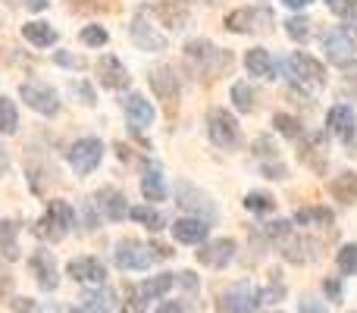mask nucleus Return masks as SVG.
I'll return each mask as SVG.
<instances>
[{
  "instance_id": "1",
  "label": "nucleus",
  "mask_w": 357,
  "mask_h": 313,
  "mask_svg": "<svg viewBox=\"0 0 357 313\" xmlns=\"http://www.w3.org/2000/svg\"><path fill=\"white\" fill-rule=\"evenodd\" d=\"M185 63H188L195 72H201L204 79H220V75H226L229 69H232L235 60L226 47H216L213 41L197 38V41L185 44Z\"/></svg>"
},
{
  "instance_id": "2",
  "label": "nucleus",
  "mask_w": 357,
  "mask_h": 313,
  "mask_svg": "<svg viewBox=\"0 0 357 313\" xmlns=\"http://www.w3.org/2000/svg\"><path fill=\"white\" fill-rule=\"evenodd\" d=\"M282 66H285V75H289L291 85L301 88V91H307V94L320 91V88L326 85V66H323L320 60H314L310 54H304V50L289 54Z\"/></svg>"
},
{
  "instance_id": "3",
  "label": "nucleus",
  "mask_w": 357,
  "mask_h": 313,
  "mask_svg": "<svg viewBox=\"0 0 357 313\" xmlns=\"http://www.w3.org/2000/svg\"><path fill=\"white\" fill-rule=\"evenodd\" d=\"M73 226H75L73 222V207H69L66 201H50L47 213L31 226V232H35V238H41V241H63Z\"/></svg>"
},
{
  "instance_id": "4",
  "label": "nucleus",
  "mask_w": 357,
  "mask_h": 313,
  "mask_svg": "<svg viewBox=\"0 0 357 313\" xmlns=\"http://www.w3.org/2000/svg\"><path fill=\"white\" fill-rule=\"evenodd\" d=\"M207 129H210V142L222 151H235L241 144V129H238V119L232 116L229 110L222 107H213L207 113Z\"/></svg>"
},
{
  "instance_id": "5",
  "label": "nucleus",
  "mask_w": 357,
  "mask_h": 313,
  "mask_svg": "<svg viewBox=\"0 0 357 313\" xmlns=\"http://www.w3.org/2000/svg\"><path fill=\"white\" fill-rule=\"evenodd\" d=\"M273 13L270 6H241L226 16V29L238 31V35H257V31H270Z\"/></svg>"
},
{
  "instance_id": "6",
  "label": "nucleus",
  "mask_w": 357,
  "mask_h": 313,
  "mask_svg": "<svg viewBox=\"0 0 357 313\" xmlns=\"http://www.w3.org/2000/svg\"><path fill=\"white\" fill-rule=\"evenodd\" d=\"M19 98L35 113H41V116H56V113H60V94L50 85H44V82H25V85L19 88Z\"/></svg>"
},
{
  "instance_id": "7",
  "label": "nucleus",
  "mask_w": 357,
  "mask_h": 313,
  "mask_svg": "<svg viewBox=\"0 0 357 313\" xmlns=\"http://www.w3.org/2000/svg\"><path fill=\"white\" fill-rule=\"evenodd\" d=\"M100 157H104V144L98 142V138H82V142H75L73 148H69V166L75 169V176H88V172L98 169Z\"/></svg>"
},
{
  "instance_id": "8",
  "label": "nucleus",
  "mask_w": 357,
  "mask_h": 313,
  "mask_svg": "<svg viewBox=\"0 0 357 313\" xmlns=\"http://www.w3.org/2000/svg\"><path fill=\"white\" fill-rule=\"evenodd\" d=\"M151 264H154V254H151V247L142 245V241L123 238L116 245V266H119V270L138 273V270H148Z\"/></svg>"
},
{
  "instance_id": "9",
  "label": "nucleus",
  "mask_w": 357,
  "mask_h": 313,
  "mask_svg": "<svg viewBox=\"0 0 357 313\" xmlns=\"http://www.w3.org/2000/svg\"><path fill=\"white\" fill-rule=\"evenodd\" d=\"M94 72H98V82L104 88H110V91H126V88L132 85V75L129 69L123 66V60L113 54H104L98 60V66H94Z\"/></svg>"
},
{
  "instance_id": "10",
  "label": "nucleus",
  "mask_w": 357,
  "mask_h": 313,
  "mask_svg": "<svg viewBox=\"0 0 357 313\" xmlns=\"http://www.w3.org/2000/svg\"><path fill=\"white\" fill-rule=\"evenodd\" d=\"M129 35H132V41H135L142 50H151V54H157V50H167V38H163L160 31H157L154 25L148 22V6H144V10L138 13L135 19H132Z\"/></svg>"
},
{
  "instance_id": "11",
  "label": "nucleus",
  "mask_w": 357,
  "mask_h": 313,
  "mask_svg": "<svg viewBox=\"0 0 357 313\" xmlns=\"http://www.w3.org/2000/svg\"><path fill=\"white\" fill-rule=\"evenodd\" d=\"M29 270H31V276H35V282H38V289L41 291H54L56 285H60V270H56L54 254L50 251H35L31 254Z\"/></svg>"
},
{
  "instance_id": "12",
  "label": "nucleus",
  "mask_w": 357,
  "mask_h": 313,
  "mask_svg": "<svg viewBox=\"0 0 357 313\" xmlns=\"http://www.w3.org/2000/svg\"><path fill=\"white\" fill-rule=\"evenodd\" d=\"M232 257H235L232 238H213V241H207V245H201V251H197V260H201L204 266H213V270H226V266L232 264Z\"/></svg>"
},
{
  "instance_id": "13",
  "label": "nucleus",
  "mask_w": 357,
  "mask_h": 313,
  "mask_svg": "<svg viewBox=\"0 0 357 313\" xmlns=\"http://www.w3.org/2000/svg\"><path fill=\"white\" fill-rule=\"evenodd\" d=\"M66 273L82 285H104L107 282V266L98 257H75L69 260Z\"/></svg>"
},
{
  "instance_id": "14",
  "label": "nucleus",
  "mask_w": 357,
  "mask_h": 313,
  "mask_svg": "<svg viewBox=\"0 0 357 313\" xmlns=\"http://www.w3.org/2000/svg\"><path fill=\"white\" fill-rule=\"evenodd\" d=\"M257 304H260L257 291H254V285H248V282L232 285V289H226V295H222V310L226 313H254Z\"/></svg>"
},
{
  "instance_id": "15",
  "label": "nucleus",
  "mask_w": 357,
  "mask_h": 313,
  "mask_svg": "<svg viewBox=\"0 0 357 313\" xmlns=\"http://www.w3.org/2000/svg\"><path fill=\"white\" fill-rule=\"evenodd\" d=\"M323 50H326L329 63L345 66V63H351L354 41H351V35H348L345 29H333V31H326V38H323Z\"/></svg>"
},
{
  "instance_id": "16",
  "label": "nucleus",
  "mask_w": 357,
  "mask_h": 313,
  "mask_svg": "<svg viewBox=\"0 0 357 313\" xmlns=\"http://www.w3.org/2000/svg\"><path fill=\"white\" fill-rule=\"evenodd\" d=\"M94 207H98L100 213H104L107 220H113V222H123L126 216H129V204H126L123 191L110 188V185L98 188V194H94Z\"/></svg>"
},
{
  "instance_id": "17",
  "label": "nucleus",
  "mask_w": 357,
  "mask_h": 313,
  "mask_svg": "<svg viewBox=\"0 0 357 313\" xmlns=\"http://www.w3.org/2000/svg\"><path fill=\"white\" fill-rule=\"evenodd\" d=\"M151 88H154V94L169 107V110H176V104H178V75L173 72V69H167V66L151 69Z\"/></svg>"
},
{
  "instance_id": "18",
  "label": "nucleus",
  "mask_w": 357,
  "mask_h": 313,
  "mask_svg": "<svg viewBox=\"0 0 357 313\" xmlns=\"http://www.w3.org/2000/svg\"><path fill=\"white\" fill-rule=\"evenodd\" d=\"M176 201H178V207H182V210H188V216L195 213V210H201L204 216H216L213 201H210L204 191H197L195 185H188V182H178L176 185Z\"/></svg>"
},
{
  "instance_id": "19",
  "label": "nucleus",
  "mask_w": 357,
  "mask_h": 313,
  "mask_svg": "<svg viewBox=\"0 0 357 313\" xmlns=\"http://www.w3.org/2000/svg\"><path fill=\"white\" fill-rule=\"evenodd\" d=\"M207 232H210V226L201 216H182V220L173 222V238L178 245H204Z\"/></svg>"
},
{
  "instance_id": "20",
  "label": "nucleus",
  "mask_w": 357,
  "mask_h": 313,
  "mask_svg": "<svg viewBox=\"0 0 357 313\" xmlns=\"http://www.w3.org/2000/svg\"><path fill=\"white\" fill-rule=\"evenodd\" d=\"M326 125L333 135H339L342 142H351L354 129H357V116H354V107L351 104H335L326 116Z\"/></svg>"
},
{
  "instance_id": "21",
  "label": "nucleus",
  "mask_w": 357,
  "mask_h": 313,
  "mask_svg": "<svg viewBox=\"0 0 357 313\" xmlns=\"http://www.w3.org/2000/svg\"><path fill=\"white\" fill-rule=\"evenodd\" d=\"M123 113H126V119H129L132 129H148V125L154 123V107H151L142 94H126Z\"/></svg>"
},
{
  "instance_id": "22",
  "label": "nucleus",
  "mask_w": 357,
  "mask_h": 313,
  "mask_svg": "<svg viewBox=\"0 0 357 313\" xmlns=\"http://www.w3.org/2000/svg\"><path fill=\"white\" fill-rule=\"evenodd\" d=\"M154 13L160 16V22L173 31L185 29V22H188V3H185V0H163V3L154 6Z\"/></svg>"
},
{
  "instance_id": "23",
  "label": "nucleus",
  "mask_w": 357,
  "mask_h": 313,
  "mask_svg": "<svg viewBox=\"0 0 357 313\" xmlns=\"http://www.w3.org/2000/svg\"><path fill=\"white\" fill-rule=\"evenodd\" d=\"M245 69L251 75H257V79H276V63H273L270 50L264 47H251L245 54Z\"/></svg>"
},
{
  "instance_id": "24",
  "label": "nucleus",
  "mask_w": 357,
  "mask_h": 313,
  "mask_svg": "<svg viewBox=\"0 0 357 313\" xmlns=\"http://www.w3.org/2000/svg\"><path fill=\"white\" fill-rule=\"evenodd\" d=\"M329 194L342 204H354L357 201V172H339V176L329 182Z\"/></svg>"
},
{
  "instance_id": "25",
  "label": "nucleus",
  "mask_w": 357,
  "mask_h": 313,
  "mask_svg": "<svg viewBox=\"0 0 357 313\" xmlns=\"http://www.w3.org/2000/svg\"><path fill=\"white\" fill-rule=\"evenodd\" d=\"M142 194H144V201H151V204H157V201H163V197H167L163 172H160V166H157V163H151V169L144 172V178H142Z\"/></svg>"
},
{
  "instance_id": "26",
  "label": "nucleus",
  "mask_w": 357,
  "mask_h": 313,
  "mask_svg": "<svg viewBox=\"0 0 357 313\" xmlns=\"http://www.w3.org/2000/svg\"><path fill=\"white\" fill-rule=\"evenodd\" d=\"M22 38L35 47H50V44H56V29L50 22H25Z\"/></svg>"
},
{
  "instance_id": "27",
  "label": "nucleus",
  "mask_w": 357,
  "mask_h": 313,
  "mask_svg": "<svg viewBox=\"0 0 357 313\" xmlns=\"http://www.w3.org/2000/svg\"><path fill=\"white\" fill-rule=\"evenodd\" d=\"M176 285L173 273H163V276H154V279H144L142 285H138V298L142 301H157V298H163L169 289Z\"/></svg>"
},
{
  "instance_id": "28",
  "label": "nucleus",
  "mask_w": 357,
  "mask_h": 313,
  "mask_svg": "<svg viewBox=\"0 0 357 313\" xmlns=\"http://www.w3.org/2000/svg\"><path fill=\"white\" fill-rule=\"evenodd\" d=\"M16 232H19V226L13 220H0V254H3L6 260H16L19 257Z\"/></svg>"
},
{
  "instance_id": "29",
  "label": "nucleus",
  "mask_w": 357,
  "mask_h": 313,
  "mask_svg": "<svg viewBox=\"0 0 357 313\" xmlns=\"http://www.w3.org/2000/svg\"><path fill=\"white\" fill-rule=\"evenodd\" d=\"M298 226H333V210L326 207H301L295 213Z\"/></svg>"
},
{
  "instance_id": "30",
  "label": "nucleus",
  "mask_w": 357,
  "mask_h": 313,
  "mask_svg": "<svg viewBox=\"0 0 357 313\" xmlns=\"http://www.w3.org/2000/svg\"><path fill=\"white\" fill-rule=\"evenodd\" d=\"M19 129V110L10 98H0V135H16Z\"/></svg>"
},
{
  "instance_id": "31",
  "label": "nucleus",
  "mask_w": 357,
  "mask_h": 313,
  "mask_svg": "<svg viewBox=\"0 0 357 313\" xmlns=\"http://www.w3.org/2000/svg\"><path fill=\"white\" fill-rule=\"evenodd\" d=\"M129 216L135 222H142L144 229H151V232H160L163 229V213H157L154 207H129Z\"/></svg>"
},
{
  "instance_id": "32",
  "label": "nucleus",
  "mask_w": 357,
  "mask_h": 313,
  "mask_svg": "<svg viewBox=\"0 0 357 313\" xmlns=\"http://www.w3.org/2000/svg\"><path fill=\"white\" fill-rule=\"evenodd\" d=\"M273 125H276L279 135L291 138V142H301V135H304L301 123H298L295 116H289V113H276V116H273Z\"/></svg>"
},
{
  "instance_id": "33",
  "label": "nucleus",
  "mask_w": 357,
  "mask_h": 313,
  "mask_svg": "<svg viewBox=\"0 0 357 313\" xmlns=\"http://www.w3.org/2000/svg\"><path fill=\"white\" fill-rule=\"evenodd\" d=\"M335 266H339V273H345V276H357V245H342L339 254H335Z\"/></svg>"
},
{
  "instance_id": "34",
  "label": "nucleus",
  "mask_w": 357,
  "mask_h": 313,
  "mask_svg": "<svg viewBox=\"0 0 357 313\" xmlns=\"http://www.w3.org/2000/svg\"><path fill=\"white\" fill-rule=\"evenodd\" d=\"M245 207L251 210V213H273V210H276V201H273V194H264V191H251V194L245 197Z\"/></svg>"
},
{
  "instance_id": "35",
  "label": "nucleus",
  "mask_w": 357,
  "mask_h": 313,
  "mask_svg": "<svg viewBox=\"0 0 357 313\" xmlns=\"http://www.w3.org/2000/svg\"><path fill=\"white\" fill-rule=\"evenodd\" d=\"M285 35H289L291 41L304 44V41L310 38V19H304V16H291L289 22H285Z\"/></svg>"
},
{
  "instance_id": "36",
  "label": "nucleus",
  "mask_w": 357,
  "mask_h": 313,
  "mask_svg": "<svg viewBox=\"0 0 357 313\" xmlns=\"http://www.w3.org/2000/svg\"><path fill=\"white\" fill-rule=\"evenodd\" d=\"M232 100H235V107H238V113H251L254 110V88L245 85V82L232 85Z\"/></svg>"
},
{
  "instance_id": "37",
  "label": "nucleus",
  "mask_w": 357,
  "mask_h": 313,
  "mask_svg": "<svg viewBox=\"0 0 357 313\" xmlns=\"http://www.w3.org/2000/svg\"><path fill=\"white\" fill-rule=\"evenodd\" d=\"M82 44H88V47H104L107 41H110V35H107V29H100V25H85V29L79 31Z\"/></svg>"
},
{
  "instance_id": "38",
  "label": "nucleus",
  "mask_w": 357,
  "mask_h": 313,
  "mask_svg": "<svg viewBox=\"0 0 357 313\" xmlns=\"http://www.w3.org/2000/svg\"><path fill=\"white\" fill-rule=\"evenodd\" d=\"M326 6L339 19H348V16H354V13H357V0H326Z\"/></svg>"
},
{
  "instance_id": "39",
  "label": "nucleus",
  "mask_w": 357,
  "mask_h": 313,
  "mask_svg": "<svg viewBox=\"0 0 357 313\" xmlns=\"http://www.w3.org/2000/svg\"><path fill=\"white\" fill-rule=\"evenodd\" d=\"M54 63H56V66H66V69H85V60H82V56L66 54V50H56Z\"/></svg>"
},
{
  "instance_id": "40",
  "label": "nucleus",
  "mask_w": 357,
  "mask_h": 313,
  "mask_svg": "<svg viewBox=\"0 0 357 313\" xmlns=\"http://www.w3.org/2000/svg\"><path fill=\"white\" fill-rule=\"evenodd\" d=\"M10 310L13 313H38V301H31V298H13Z\"/></svg>"
},
{
  "instance_id": "41",
  "label": "nucleus",
  "mask_w": 357,
  "mask_h": 313,
  "mask_svg": "<svg viewBox=\"0 0 357 313\" xmlns=\"http://www.w3.org/2000/svg\"><path fill=\"white\" fill-rule=\"evenodd\" d=\"M257 298H260V301H264V304H273V301H279V298H285V289L276 282V285H273V289L257 291Z\"/></svg>"
},
{
  "instance_id": "42",
  "label": "nucleus",
  "mask_w": 357,
  "mask_h": 313,
  "mask_svg": "<svg viewBox=\"0 0 357 313\" xmlns=\"http://www.w3.org/2000/svg\"><path fill=\"white\" fill-rule=\"evenodd\" d=\"M342 72H345V85L351 88V94H357V60L345 63V66H342Z\"/></svg>"
},
{
  "instance_id": "43",
  "label": "nucleus",
  "mask_w": 357,
  "mask_h": 313,
  "mask_svg": "<svg viewBox=\"0 0 357 313\" xmlns=\"http://www.w3.org/2000/svg\"><path fill=\"white\" fill-rule=\"evenodd\" d=\"M173 279L182 285L185 291H197V276H195V273H176Z\"/></svg>"
},
{
  "instance_id": "44",
  "label": "nucleus",
  "mask_w": 357,
  "mask_h": 313,
  "mask_svg": "<svg viewBox=\"0 0 357 313\" xmlns=\"http://www.w3.org/2000/svg\"><path fill=\"white\" fill-rule=\"evenodd\" d=\"M301 313H326V304L317 301V298H304V301H301Z\"/></svg>"
},
{
  "instance_id": "45",
  "label": "nucleus",
  "mask_w": 357,
  "mask_h": 313,
  "mask_svg": "<svg viewBox=\"0 0 357 313\" xmlns=\"http://www.w3.org/2000/svg\"><path fill=\"white\" fill-rule=\"evenodd\" d=\"M75 91H79V98H82V104H88V107H94V88H91V85H85V82H79V85H75Z\"/></svg>"
},
{
  "instance_id": "46",
  "label": "nucleus",
  "mask_w": 357,
  "mask_h": 313,
  "mask_svg": "<svg viewBox=\"0 0 357 313\" xmlns=\"http://www.w3.org/2000/svg\"><path fill=\"white\" fill-rule=\"evenodd\" d=\"M323 289H326V295L333 298V301H339V298H342V282H339V279H326V282H323Z\"/></svg>"
},
{
  "instance_id": "47",
  "label": "nucleus",
  "mask_w": 357,
  "mask_h": 313,
  "mask_svg": "<svg viewBox=\"0 0 357 313\" xmlns=\"http://www.w3.org/2000/svg\"><path fill=\"white\" fill-rule=\"evenodd\" d=\"M254 154H257V157H270L273 154V142H270V138H257V142H254Z\"/></svg>"
},
{
  "instance_id": "48",
  "label": "nucleus",
  "mask_w": 357,
  "mask_h": 313,
  "mask_svg": "<svg viewBox=\"0 0 357 313\" xmlns=\"http://www.w3.org/2000/svg\"><path fill=\"white\" fill-rule=\"evenodd\" d=\"M157 313H185V307H182L178 301H163V304H160V310H157Z\"/></svg>"
},
{
  "instance_id": "49",
  "label": "nucleus",
  "mask_w": 357,
  "mask_h": 313,
  "mask_svg": "<svg viewBox=\"0 0 357 313\" xmlns=\"http://www.w3.org/2000/svg\"><path fill=\"white\" fill-rule=\"evenodd\" d=\"M25 6H29L31 13H41V10H47L50 6V0H25Z\"/></svg>"
},
{
  "instance_id": "50",
  "label": "nucleus",
  "mask_w": 357,
  "mask_h": 313,
  "mask_svg": "<svg viewBox=\"0 0 357 313\" xmlns=\"http://www.w3.org/2000/svg\"><path fill=\"white\" fill-rule=\"evenodd\" d=\"M85 222H88V229H98V216H94V210L85 204Z\"/></svg>"
},
{
  "instance_id": "51",
  "label": "nucleus",
  "mask_w": 357,
  "mask_h": 313,
  "mask_svg": "<svg viewBox=\"0 0 357 313\" xmlns=\"http://www.w3.org/2000/svg\"><path fill=\"white\" fill-rule=\"evenodd\" d=\"M123 313H144L142 310V301H126L123 304Z\"/></svg>"
},
{
  "instance_id": "52",
  "label": "nucleus",
  "mask_w": 357,
  "mask_h": 313,
  "mask_svg": "<svg viewBox=\"0 0 357 313\" xmlns=\"http://www.w3.org/2000/svg\"><path fill=\"white\" fill-rule=\"evenodd\" d=\"M6 289H10V276H6V270L0 266V295H6Z\"/></svg>"
},
{
  "instance_id": "53",
  "label": "nucleus",
  "mask_w": 357,
  "mask_h": 313,
  "mask_svg": "<svg viewBox=\"0 0 357 313\" xmlns=\"http://www.w3.org/2000/svg\"><path fill=\"white\" fill-rule=\"evenodd\" d=\"M266 176H270V178H282L285 169H282V166H266Z\"/></svg>"
},
{
  "instance_id": "54",
  "label": "nucleus",
  "mask_w": 357,
  "mask_h": 313,
  "mask_svg": "<svg viewBox=\"0 0 357 313\" xmlns=\"http://www.w3.org/2000/svg\"><path fill=\"white\" fill-rule=\"evenodd\" d=\"M285 6H291V10H304V6L310 3V0H282Z\"/></svg>"
},
{
  "instance_id": "55",
  "label": "nucleus",
  "mask_w": 357,
  "mask_h": 313,
  "mask_svg": "<svg viewBox=\"0 0 357 313\" xmlns=\"http://www.w3.org/2000/svg\"><path fill=\"white\" fill-rule=\"evenodd\" d=\"M6 166H10V157H6L3 144H0V176H3V172H6Z\"/></svg>"
},
{
  "instance_id": "56",
  "label": "nucleus",
  "mask_w": 357,
  "mask_h": 313,
  "mask_svg": "<svg viewBox=\"0 0 357 313\" xmlns=\"http://www.w3.org/2000/svg\"><path fill=\"white\" fill-rule=\"evenodd\" d=\"M351 31H354V41H357V22H354V29H351Z\"/></svg>"
}]
</instances>
